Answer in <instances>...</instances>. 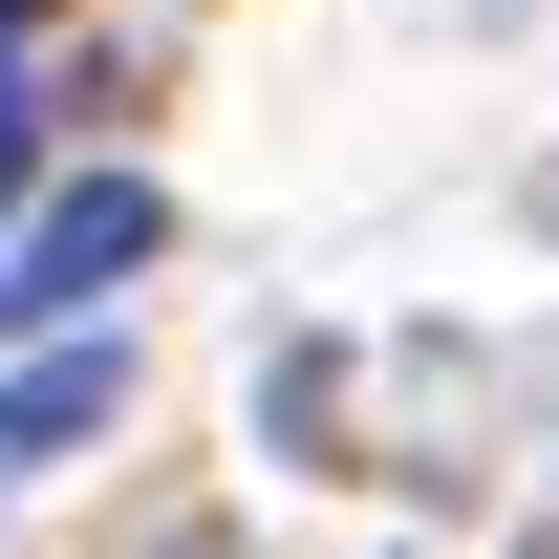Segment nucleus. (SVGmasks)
Returning a JSON list of instances; mask_svg holds the SVG:
<instances>
[{
	"label": "nucleus",
	"instance_id": "f03ea898",
	"mask_svg": "<svg viewBox=\"0 0 559 559\" xmlns=\"http://www.w3.org/2000/svg\"><path fill=\"white\" fill-rule=\"evenodd\" d=\"M108 409H130V345H108V323H86V345H22L0 366V495H44Z\"/></svg>",
	"mask_w": 559,
	"mask_h": 559
},
{
	"label": "nucleus",
	"instance_id": "f257e3e1",
	"mask_svg": "<svg viewBox=\"0 0 559 559\" xmlns=\"http://www.w3.org/2000/svg\"><path fill=\"white\" fill-rule=\"evenodd\" d=\"M151 237H173V194H151V173H66V194L0 237V323H22V345H86V301H108Z\"/></svg>",
	"mask_w": 559,
	"mask_h": 559
}]
</instances>
